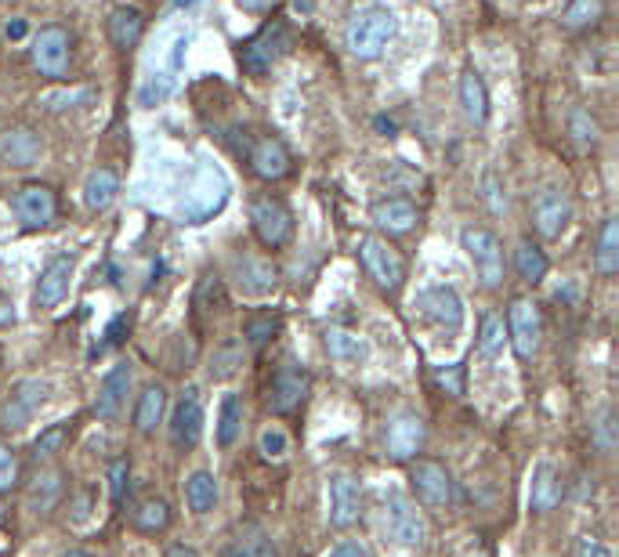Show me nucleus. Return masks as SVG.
I'll use <instances>...</instances> for the list:
<instances>
[{"mask_svg": "<svg viewBox=\"0 0 619 557\" xmlns=\"http://www.w3.org/2000/svg\"><path fill=\"white\" fill-rule=\"evenodd\" d=\"M395 33H399L395 11L366 8L362 15H355L352 19V26H348V33H344V44H348V51H352L355 58L373 62V58H381V51L395 40Z\"/></svg>", "mask_w": 619, "mask_h": 557, "instance_id": "nucleus-1", "label": "nucleus"}, {"mask_svg": "<svg viewBox=\"0 0 619 557\" xmlns=\"http://www.w3.org/2000/svg\"><path fill=\"white\" fill-rule=\"evenodd\" d=\"M460 243H464V250L471 254V261H475V272H478V279H482V286L496 290V286L504 283V250H500V239H496L489 228L467 225L464 232H460Z\"/></svg>", "mask_w": 619, "mask_h": 557, "instance_id": "nucleus-2", "label": "nucleus"}, {"mask_svg": "<svg viewBox=\"0 0 619 557\" xmlns=\"http://www.w3.org/2000/svg\"><path fill=\"white\" fill-rule=\"evenodd\" d=\"M250 225H254V232L268 250H279L294 236V214L276 196H258L250 203Z\"/></svg>", "mask_w": 619, "mask_h": 557, "instance_id": "nucleus-3", "label": "nucleus"}, {"mask_svg": "<svg viewBox=\"0 0 619 557\" xmlns=\"http://www.w3.org/2000/svg\"><path fill=\"white\" fill-rule=\"evenodd\" d=\"M290 48H294L290 26H286V22H268L258 37L243 44V69H247V73H254V76L268 73V69L276 66L279 58H283Z\"/></svg>", "mask_w": 619, "mask_h": 557, "instance_id": "nucleus-4", "label": "nucleus"}, {"mask_svg": "<svg viewBox=\"0 0 619 557\" xmlns=\"http://www.w3.org/2000/svg\"><path fill=\"white\" fill-rule=\"evenodd\" d=\"M359 257L362 265H366V272H370V279L381 290H399L402 279H406V261H402V254L395 246H388V239L366 236L359 246Z\"/></svg>", "mask_w": 619, "mask_h": 557, "instance_id": "nucleus-5", "label": "nucleus"}, {"mask_svg": "<svg viewBox=\"0 0 619 557\" xmlns=\"http://www.w3.org/2000/svg\"><path fill=\"white\" fill-rule=\"evenodd\" d=\"M507 340L515 344L518 359H533L543 340V315L533 301H515L507 312Z\"/></svg>", "mask_w": 619, "mask_h": 557, "instance_id": "nucleus-6", "label": "nucleus"}, {"mask_svg": "<svg viewBox=\"0 0 619 557\" xmlns=\"http://www.w3.org/2000/svg\"><path fill=\"white\" fill-rule=\"evenodd\" d=\"M69 48L73 40L62 26H44L33 40V66L40 69V76H51V80H62L69 69Z\"/></svg>", "mask_w": 619, "mask_h": 557, "instance_id": "nucleus-7", "label": "nucleus"}, {"mask_svg": "<svg viewBox=\"0 0 619 557\" xmlns=\"http://www.w3.org/2000/svg\"><path fill=\"white\" fill-rule=\"evenodd\" d=\"M410 485L424 507H446L453 500V478L439 460H417L410 467Z\"/></svg>", "mask_w": 619, "mask_h": 557, "instance_id": "nucleus-8", "label": "nucleus"}, {"mask_svg": "<svg viewBox=\"0 0 619 557\" xmlns=\"http://www.w3.org/2000/svg\"><path fill=\"white\" fill-rule=\"evenodd\" d=\"M572 221V203L562 189H543L533 199V228L540 239H562Z\"/></svg>", "mask_w": 619, "mask_h": 557, "instance_id": "nucleus-9", "label": "nucleus"}, {"mask_svg": "<svg viewBox=\"0 0 619 557\" xmlns=\"http://www.w3.org/2000/svg\"><path fill=\"white\" fill-rule=\"evenodd\" d=\"M417 308L435 326H442L449 333H457L464 326V301H460V293L453 286H431V290H424L417 297Z\"/></svg>", "mask_w": 619, "mask_h": 557, "instance_id": "nucleus-10", "label": "nucleus"}, {"mask_svg": "<svg viewBox=\"0 0 619 557\" xmlns=\"http://www.w3.org/2000/svg\"><path fill=\"white\" fill-rule=\"evenodd\" d=\"M384 529H388V536L395 539V543L413 547V550L424 547V539H428V525L420 518V510L406 500H391L388 507H384Z\"/></svg>", "mask_w": 619, "mask_h": 557, "instance_id": "nucleus-11", "label": "nucleus"}, {"mask_svg": "<svg viewBox=\"0 0 619 557\" xmlns=\"http://www.w3.org/2000/svg\"><path fill=\"white\" fill-rule=\"evenodd\" d=\"M424 420L417 413H395L388 420V431H384V445H388L391 460H413L424 445Z\"/></svg>", "mask_w": 619, "mask_h": 557, "instance_id": "nucleus-12", "label": "nucleus"}, {"mask_svg": "<svg viewBox=\"0 0 619 557\" xmlns=\"http://www.w3.org/2000/svg\"><path fill=\"white\" fill-rule=\"evenodd\" d=\"M326 492H330V525L334 529H352L355 521H359V503H362L355 478L344 471H334L330 482H326Z\"/></svg>", "mask_w": 619, "mask_h": 557, "instance_id": "nucleus-13", "label": "nucleus"}, {"mask_svg": "<svg viewBox=\"0 0 619 557\" xmlns=\"http://www.w3.org/2000/svg\"><path fill=\"white\" fill-rule=\"evenodd\" d=\"M200 435H203L200 391L185 388V395L178 398V406H174V413H171V438H174V445H181V449H192V445L200 442Z\"/></svg>", "mask_w": 619, "mask_h": 557, "instance_id": "nucleus-14", "label": "nucleus"}, {"mask_svg": "<svg viewBox=\"0 0 619 557\" xmlns=\"http://www.w3.org/2000/svg\"><path fill=\"white\" fill-rule=\"evenodd\" d=\"M44 402V384L40 380H26L19 384V391L0 402V427L4 431H22L29 424V416L37 413V406Z\"/></svg>", "mask_w": 619, "mask_h": 557, "instance_id": "nucleus-15", "label": "nucleus"}, {"mask_svg": "<svg viewBox=\"0 0 619 557\" xmlns=\"http://www.w3.org/2000/svg\"><path fill=\"white\" fill-rule=\"evenodd\" d=\"M276 283H279V272L268 257L247 254L236 261V286L247 293V297H265V293L276 290Z\"/></svg>", "mask_w": 619, "mask_h": 557, "instance_id": "nucleus-16", "label": "nucleus"}, {"mask_svg": "<svg viewBox=\"0 0 619 557\" xmlns=\"http://www.w3.org/2000/svg\"><path fill=\"white\" fill-rule=\"evenodd\" d=\"M250 167H254L258 178L279 181L290 174V152H286V145L279 138L265 134V138H258V142L250 145Z\"/></svg>", "mask_w": 619, "mask_h": 557, "instance_id": "nucleus-17", "label": "nucleus"}, {"mask_svg": "<svg viewBox=\"0 0 619 557\" xmlns=\"http://www.w3.org/2000/svg\"><path fill=\"white\" fill-rule=\"evenodd\" d=\"M308 395V377L301 369L294 366H283L272 380V391H268V406L272 413H294Z\"/></svg>", "mask_w": 619, "mask_h": 557, "instance_id": "nucleus-18", "label": "nucleus"}, {"mask_svg": "<svg viewBox=\"0 0 619 557\" xmlns=\"http://www.w3.org/2000/svg\"><path fill=\"white\" fill-rule=\"evenodd\" d=\"M55 192L48 189V185H26V189H19V196H15V210H19V221L26 228H40L48 225L51 218H55Z\"/></svg>", "mask_w": 619, "mask_h": 557, "instance_id": "nucleus-19", "label": "nucleus"}, {"mask_svg": "<svg viewBox=\"0 0 619 557\" xmlns=\"http://www.w3.org/2000/svg\"><path fill=\"white\" fill-rule=\"evenodd\" d=\"M73 257H55L37 279V308H55L62 297L69 293V283H73Z\"/></svg>", "mask_w": 619, "mask_h": 557, "instance_id": "nucleus-20", "label": "nucleus"}, {"mask_svg": "<svg viewBox=\"0 0 619 557\" xmlns=\"http://www.w3.org/2000/svg\"><path fill=\"white\" fill-rule=\"evenodd\" d=\"M40 138L29 127H11V131L0 134V160L11 163V167H33L40 160Z\"/></svg>", "mask_w": 619, "mask_h": 557, "instance_id": "nucleus-21", "label": "nucleus"}, {"mask_svg": "<svg viewBox=\"0 0 619 557\" xmlns=\"http://www.w3.org/2000/svg\"><path fill=\"white\" fill-rule=\"evenodd\" d=\"M373 221H377V228L391 232V236H402V232H410V228L417 225L420 214L410 199L388 196V199H377V203H373Z\"/></svg>", "mask_w": 619, "mask_h": 557, "instance_id": "nucleus-22", "label": "nucleus"}, {"mask_svg": "<svg viewBox=\"0 0 619 557\" xmlns=\"http://www.w3.org/2000/svg\"><path fill=\"white\" fill-rule=\"evenodd\" d=\"M562 503V478H558V471H554L551 460H540L533 471V489H529V507L536 510V514H547V510H554Z\"/></svg>", "mask_w": 619, "mask_h": 557, "instance_id": "nucleus-23", "label": "nucleus"}, {"mask_svg": "<svg viewBox=\"0 0 619 557\" xmlns=\"http://www.w3.org/2000/svg\"><path fill=\"white\" fill-rule=\"evenodd\" d=\"M127 388H131V369L116 366L113 373L102 380V388H98V398H95L98 420H116V416H120L124 398H127Z\"/></svg>", "mask_w": 619, "mask_h": 557, "instance_id": "nucleus-24", "label": "nucleus"}, {"mask_svg": "<svg viewBox=\"0 0 619 557\" xmlns=\"http://www.w3.org/2000/svg\"><path fill=\"white\" fill-rule=\"evenodd\" d=\"M326 351H330V359L337 366H362V362L370 359V344L352 330H326Z\"/></svg>", "mask_w": 619, "mask_h": 557, "instance_id": "nucleus-25", "label": "nucleus"}, {"mask_svg": "<svg viewBox=\"0 0 619 557\" xmlns=\"http://www.w3.org/2000/svg\"><path fill=\"white\" fill-rule=\"evenodd\" d=\"M145 33V15L138 8H113L109 11V40L113 48L131 51Z\"/></svg>", "mask_w": 619, "mask_h": 557, "instance_id": "nucleus-26", "label": "nucleus"}, {"mask_svg": "<svg viewBox=\"0 0 619 557\" xmlns=\"http://www.w3.org/2000/svg\"><path fill=\"white\" fill-rule=\"evenodd\" d=\"M120 196V178H116V170L109 167H95L87 174L84 181V203L87 210H109L113 207V199Z\"/></svg>", "mask_w": 619, "mask_h": 557, "instance_id": "nucleus-27", "label": "nucleus"}, {"mask_svg": "<svg viewBox=\"0 0 619 557\" xmlns=\"http://www.w3.org/2000/svg\"><path fill=\"white\" fill-rule=\"evenodd\" d=\"M460 105H464V116L475 123V127H482V123L489 120V91L475 69H467V73L460 76Z\"/></svg>", "mask_w": 619, "mask_h": 557, "instance_id": "nucleus-28", "label": "nucleus"}, {"mask_svg": "<svg viewBox=\"0 0 619 557\" xmlns=\"http://www.w3.org/2000/svg\"><path fill=\"white\" fill-rule=\"evenodd\" d=\"M185 503H189L192 514H207L218 503V482L210 471H192L185 478Z\"/></svg>", "mask_w": 619, "mask_h": 557, "instance_id": "nucleus-29", "label": "nucleus"}, {"mask_svg": "<svg viewBox=\"0 0 619 557\" xmlns=\"http://www.w3.org/2000/svg\"><path fill=\"white\" fill-rule=\"evenodd\" d=\"M163 409H167V391H163L160 384L145 388L142 398H138V409H134V424H138L142 435H153L156 424L163 420Z\"/></svg>", "mask_w": 619, "mask_h": 557, "instance_id": "nucleus-30", "label": "nucleus"}, {"mask_svg": "<svg viewBox=\"0 0 619 557\" xmlns=\"http://www.w3.org/2000/svg\"><path fill=\"white\" fill-rule=\"evenodd\" d=\"M598 272L601 275H616L619 272V221L616 218H605L601 225V236H598Z\"/></svg>", "mask_w": 619, "mask_h": 557, "instance_id": "nucleus-31", "label": "nucleus"}, {"mask_svg": "<svg viewBox=\"0 0 619 557\" xmlns=\"http://www.w3.org/2000/svg\"><path fill=\"white\" fill-rule=\"evenodd\" d=\"M515 268H518V275H522L525 283H540L551 265H547V254H543L533 239H522L518 250H515Z\"/></svg>", "mask_w": 619, "mask_h": 557, "instance_id": "nucleus-32", "label": "nucleus"}, {"mask_svg": "<svg viewBox=\"0 0 619 557\" xmlns=\"http://www.w3.org/2000/svg\"><path fill=\"white\" fill-rule=\"evenodd\" d=\"M504 344H507L504 319L489 312L486 319H482V333H478V355H482V359H496V355L504 351Z\"/></svg>", "mask_w": 619, "mask_h": 557, "instance_id": "nucleus-33", "label": "nucleus"}, {"mask_svg": "<svg viewBox=\"0 0 619 557\" xmlns=\"http://www.w3.org/2000/svg\"><path fill=\"white\" fill-rule=\"evenodd\" d=\"M239 424H243V402L239 395H225L221 398V413H218V442L229 449L239 435Z\"/></svg>", "mask_w": 619, "mask_h": 557, "instance_id": "nucleus-34", "label": "nucleus"}, {"mask_svg": "<svg viewBox=\"0 0 619 557\" xmlns=\"http://www.w3.org/2000/svg\"><path fill=\"white\" fill-rule=\"evenodd\" d=\"M134 525L142 532H163L171 525V507L163 500H145L142 507L134 510Z\"/></svg>", "mask_w": 619, "mask_h": 557, "instance_id": "nucleus-35", "label": "nucleus"}, {"mask_svg": "<svg viewBox=\"0 0 619 557\" xmlns=\"http://www.w3.org/2000/svg\"><path fill=\"white\" fill-rule=\"evenodd\" d=\"M601 19V0H569L562 11V26L569 29H580V26H591V22Z\"/></svg>", "mask_w": 619, "mask_h": 557, "instance_id": "nucleus-36", "label": "nucleus"}, {"mask_svg": "<svg viewBox=\"0 0 619 557\" xmlns=\"http://www.w3.org/2000/svg\"><path fill=\"white\" fill-rule=\"evenodd\" d=\"M569 131H572V138H576L580 145H594V142H598L601 127H598V120L587 113V109H576V113H572V120H569Z\"/></svg>", "mask_w": 619, "mask_h": 557, "instance_id": "nucleus-37", "label": "nucleus"}, {"mask_svg": "<svg viewBox=\"0 0 619 557\" xmlns=\"http://www.w3.org/2000/svg\"><path fill=\"white\" fill-rule=\"evenodd\" d=\"M239 362H243V348L239 344H225V348L214 355V366H210V377L214 380H225V377H232L239 369Z\"/></svg>", "mask_w": 619, "mask_h": 557, "instance_id": "nucleus-38", "label": "nucleus"}, {"mask_svg": "<svg viewBox=\"0 0 619 557\" xmlns=\"http://www.w3.org/2000/svg\"><path fill=\"white\" fill-rule=\"evenodd\" d=\"M258 445H261V453H265L268 460H283V456L290 453V438H286L283 427H265L261 438H258Z\"/></svg>", "mask_w": 619, "mask_h": 557, "instance_id": "nucleus-39", "label": "nucleus"}, {"mask_svg": "<svg viewBox=\"0 0 619 557\" xmlns=\"http://www.w3.org/2000/svg\"><path fill=\"white\" fill-rule=\"evenodd\" d=\"M66 438H69V427L66 424H55V427H48L44 435L33 442V453L37 456H55L62 445H66Z\"/></svg>", "mask_w": 619, "mask_h": 557, "instance_id": "nucleus-40", "label": "nucleus"}, {"mask_svg": "<svg viewBox=\"0 0 619 557\" xmlns=\"http://www.w3.org/2000/svg\"><path fill=\"white\" fill-rule=\"evenodd\" d=\"M279 322L272 319V315H258V319H250L247 322V330H243V337L250 340V344H265L272 333H276Z\"/></svg>", "mask_w": 619, "mask_h": 557, "instance_id": "nucleus-41", "label": "nucleus"}, {"mask_svg": "<svg viewBox=\"0 0 619 557\" xmlns=\"http://www.w3.org/2000/svg\"><path fill=\"white\" fill-rule=\"evenodd\" d=\"M435 380H439V388H446L453 398L464 395V369H460V366H446V369H439V373H435Z\"/></svg>", "mask_w": 619, "mask_h": 557, "instance_id": "nucleus-42", "label": "nucleus"}, {"mask_svg": "<svg viewBox=\"0 0 619 557\" xmlns=\"http://www.w3.org/2000/svg\"><path fill=\"white\" fill-rule=\"evenodd\" d=\"M15 478H19V460H15L8 445H0V489H11Z\"/></svg>", "mask_w": 619, "mask_h": 557, "instance_id": "nucleus-43", "label": "nucleus"}, {"mask_svg": "<svg viewBox=\"0 0 619 557\" xmlns=\"http://www.w3.org/2000/svg\"><path fill=\"white\" fill-rule=\"evenodd\" d=\"M127 474H131V463L127 460H113V471H109V489H113V500L124 503V492H127Z\"/></svg>", "mask_w": 619, "mask_h": 557, "instance_id": "nucleus-44", "label": "nucleus"}, {"mask_svg": "<svg viewBox=\"0 0 619 557\" xmlns=\"http://www.w3.org/2000/svg\"><path fill=\"white\" fill-rule=\"evenodd\" d=\"M572 557H612V550L601 543V539L594 536H583L580 543H576V550H572Z\"/></svg>", "mask_w": 619, "mask_h": 557, "instance_id": "nucleus-45", "label": "nucleus"}, {"mask_svg": "<svg viewBox=\"0 0 619 557\" xmlns=\"http://www.w3.org/2000/svg\"><path fill=\"white\" fill-rule=\"evenodd\" d=\"M486 199L493 214H504L507 210V196L500 192V185H496V174H486Z\"/></svg>", "mask_w": 619, "mask_h": 557, "instance_id": "nucleus-46", "label": "nucleus"}, {"mask_svg": "<svg viewBox=\"0 0 619 557\" xmlns=\"http://www.w3.org/2000/svg\"><path fill=\"white\" fill-rule=\"evenodd\" d=\"M326 557H373V554H370V547H362L359 539H344V543H337Z\"/></svg>", "mask_w": 619, "mask_h": 557, "instance_id": "nucleus-47", "label": "nucleus"}, {"mask_svg": "<svg viewBox=\"0 0 619 557\" xmlns=\"http://www.w3.org/2000/svg\"><path fill=\"white\" fill-rule=\"evenodd\" d=\"M167 91H171V84H167V80H160V84L153 80V84L142 91V98H138V102H142V105H156V102H163V98H167Z\"/></svg>", "mask_w": 619, "mask_h": 557, "instance_id": "nucleus-48", "label": "nucleus"}, {"mask_svg": "<svg viewBox=\"0 0 619 557\" xmlns=\"http://www.w3.org/2000/svg\"><path fill=\"white\" fill-rule=\"evenodd\" d=\"M612 431H616V424H612V416H605V420L598 424V445L605 449V453H609L612 445H616V435H612Z\"/></svg>", "mask_w": 619, "mask_h": 557, "instance_id": "nucleus-49", "label": "nucleus"}, {"mask_svg": "<svg viewBox=\"0 0 619 557\" xmlns=\"http://www.w3.org/2000/svg\"><path fill=\"white\" fill-rule=\"evenodd\" d=\"M243 11H272L279 4V0H236Z\"/></svg>", "mask_w": 619, "mask_h": 557, "instance_id": "nucleus-50", "label": "nucleus"}, {"mask_svg": "<svg viewBox=\"0 0 619 557\" xmlns=\"http://www.w3.org/2000/svg\"><path fill=\"white\" fill-rule=\"evenodd\" d=\"M4 33H8V40H19V37H26V22H22V19L8 22V26H4Z\"/></svg>", "mask_w": 619, "mask_h": 557, "instance_id": "nucleus-51", "label": "nucleus"}, {"mask_svg": "<svg viewBox=\"0 0 619 557\" xmlns=\"http://www.w3.org/2000/svg\"><path fill=\"white\" fill-rule=\"evenodd\" d=\"M4 322H11V304L0 297V326H4Z\"/></svg>", "mask_w": 619, "mask_h": 557, "instance_id": "nucleus-52", "label": "nucleus"}, {"mask_svg": "<svg viewBox=\"0 0 619 557\" xmlns=\"http://www.w3.org/2000/svg\"><path fill=\"white\" fill-rule=\"evenodd\" d=\"M167 557H196V550H189V547H171V554Z\"/></svg>", "mask_w": 619, "mask_h": 557, "instance_id": "nucleus-53", "label": "nucleus"}, {"mask_svg": "<svg viewBox=\"0 0 619 557\" xmlns=\"http://www.w3.org/2000/svg\"><path fill=\"white\" fill-rule=\"evenodd\" d=\"M254 557H276V554H272L268 547H258V554H254Z\"/></svg>", "mask_w": 619, "mask_h": 557, "instance_id": "nucleus-54", "label": "nucleus"}, {"mask_svg": "<svg viewBox=\"0 0 619 557\" xmlns=\"http://www.w3.org/2000/svg\"><path fill=\"white\" fill-rule=\"evenodd\" d=\"M62 557H91V554H84V550H69V554H62Z\"/></svg>", "mask_w": 619, "mask_h": 557, "instance_id": "nucleus-55", "label": "nucleus"}, {"mask_svg": "<svg viewBox=\"0 0 619 557\" xmlns=\"http://www.w3.org/2000/svg\"><path fill=\"white\" fill-rule=\"evenodd\" d=\"M229 557H247V554H243V550H232V554Z\"/></svg>", "mask_w": 619, "mask_h": 557, "instance_id": "nucleus-56", "label": "nucleus"}, {"mask_svg": "<svg viewBox=\"0 0 619 557\" xmlns=\"http://www.w3.org/2000/svg\"><path fill=\"white\" fill-rule=\"evenodd\" d=\"M0 362H4V348H0Z\"/></svg>", "mask_w": 619, "mask_h": 557, "instance_id": "nucleus-57", "label": "nucleus"}, {"mask_svg": "<svg viewBox=\"0 0 619 557\" xmlns=\"http://www.w3.org/2000/svg\"><path fill=\"white\" fill-rule=\"evenodd\" d=\"M0 518H4V510H0Z\"/></svg>", "mask_w": 619, "mask_h": 557, "instance_id": "nucleus-58", "label": "nucleus"}]
</instances>
